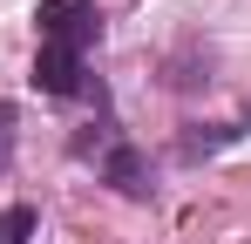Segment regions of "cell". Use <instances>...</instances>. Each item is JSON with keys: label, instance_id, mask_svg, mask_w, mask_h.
Segmentation results:
<instances>
[{"label": "cell", "instance_id": "cell-1", "mask_svg": "<svg viewBox=\"0 0 251 244\" xmlns=\"http://www.w3.org/2000/svg\"><path fill=\"white\" fill-rule=\"evenodd\" d=\"M34 34H41V48H61V54H82L102 41V7L95 0H41L34 7Z\"/></svg>", "mask_w": 251, "mask_h": 244}, {"label": "cell", "instance_id": "cell-3", "mask_svg": "<svg viewBox=\"0 0 251 244\" xmlns=\"http://www.w3.org/2000/svg\"><path fill=\"white\" fill-rule=\"evenodd\" d=\"M34 88L68 102V95H88V61L82 54H61V48H34Z\"/></svg>", "mask_w": 251, "mask_h": 244}, {"label": "cell", "instance_id": "cell-4", "mask_svg": "<svg viewBox=\"0 0 251 244\" xmlns=\"http://www.w3.org/2000/svg\"><path fill=\"white\" fill-rule=\"evenodd\" d=\"M245 129H251V116H245V122H190V129H183V143H176V156H183V163L217 156V149H224V143H238Z\"/></svg>", "mask_w": 251, "mask_h": 244}, {"label": "cell", "instance_id": "cell-5", "mask_svg": "<svg viewBox=\"0 0 251 244\" xmlns=\"http://www.w3.org/2000/svg\"><path fill=\"white\" fill-rule=\"evenodd\" d=\"M34 224H41L34 203H7V210H0V244H27V238H34Z\"/></svg>", "mask_w": 251, "mask_h": 244}, {"label": "cell", "instance_id": "cell-2", "mask_svg": "<svg viewBox=\"0 0 251 244\" xmlns=\"http://www.w3.org/2000/svg\"><path fill=\"white\" fill-rule=\"evenodd\" d=\"M95 170H102V183L109 190H123L129 203H150L156 197V176H150V156L129 143V136H109L102 149H95Z\"/></svg>", "mask_w": 251, "mask_h": 244}, {"label": "cell", "instance_id": "cell-6", "mask_svg": "<svg viewBox=\"0 0 251 244\" xmlns=\"http://www.w3.org/2000/svg\"><path fill=\"white\" fill-rule=\"evenodd\" d=\"M14 122H21V109H14V102H0V176L14 170Z\"/></svg>", "mask_w": 251, "mask_h": 244}]
</instances>
